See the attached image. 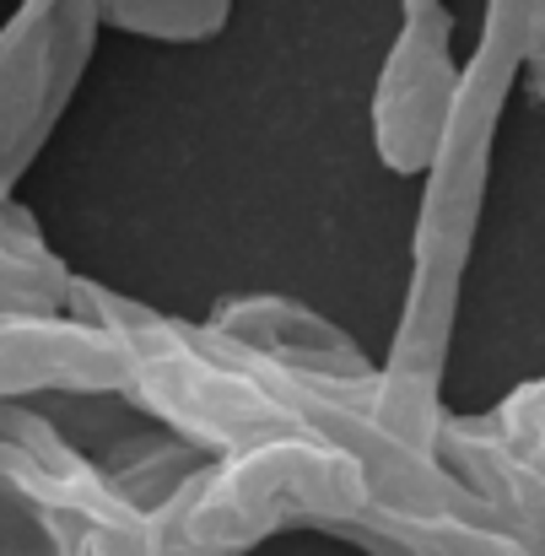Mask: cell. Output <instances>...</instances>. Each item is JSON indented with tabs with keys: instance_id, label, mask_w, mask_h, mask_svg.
<instances>
[{
	"instance_id": "3",
	"label": "cell",
	"mask_w": 545,
	"mask_h": 556,
	"mask_svg": "<svg viewBox=\"0 0 545 556\" xmlns=\"http://www.w3.org/2000/svg\"><path fill=\"white\" fill-rule=\"evenodd\" d=\"M459 54H454V16L443 0H405V22L383 54L372 87V152L383 168L421 179L454 98H459Z\"/></svg>"
},
{
	"instance_id": "8",
	"label": "cell",
	"mask_w": 545,
	"mask_h": 556,
	"mask_svg": "<svg viewBox=\"0 0 545 556\" xmlns=\"http://www.w3.org/2000/svg\"><path fill=\"white\" fill-rule=\"evenodd\" d=\"M486 427L524 459L545 465V372L541 378H524L519 389H508L492 410H481Z\"/></svg>"
},
{
	"instance_id": "4",
	"label": "cell",
	"mask_w": 545,
	"mask_h": 556,
	"mask_svg": "<svg viewBox=\"0 0 545 556\" xmlns=\"http://www.w3.org/2000/svg\"><path fill=\"white\" fill-rule=\"evenodd\" d=\"M367 556H545V541L481 503L459 476L438 497L394 514H363L341 530Z\"/></svg>"
},
{
	"instance_id": "7",
	"label": "cell",
	"mask_w": 545,
	"mask_h": 556,
	"mask_svg": "<svg viewBox=\"0 0 545 556\" xmlns=\"http://www.w3.org/2000/svg\"><path fill=\"white\" fill-rule=\"evenodd\" d=\"M109 22L147 38H211L227 22V0H92Z\"/></svg>"
},
{
	"instance_id": "9",
	"label": "cell",
	"mask_w": 545,
	"mask_h": 556,
	"mask_svg": "<svg viewBox=\"0 0 545 556\" xmlns=\"http://www.w3.org/2000/svg\"><path fill=\"white\" fill-rule=\"evenodd\" d=\"M519 81L545 103V0L535 5V22H530V43H524V65H519Z\"/></svg>"
},
{
	"instance_id": "6",
	"label": "cell",
	"mask_w": 545,
	"mask_h": 556,
	"mask_svg": "<svg viewBox=\"0 0 545 556\" xmlns=\"http://www.w3.org/2000/svg\"><path fill=\"white\" fill-rule=\"evenodd\" d=\"M438 459L481 497L492 503L497 514H508L514 525H524L530 535L545 541V465L514 454L492 427L486 416H459V410H443L438 421Z\"/></svg>"
},
{
	"instance_id": "1",
	"label": "cell",
	"mask_w": 545,
	"mask_h": 556,
	"mask_svg": "<svg viewBox=\"0 0 545 556\" xmlns=\"http://www.w3.org/2000/svg\"><path fill=\"white\" fill-rule=\"evenodd\" d=\"M519 81L465 60L459 98L448 114V130L421 174V211L410 232V281L405 308L394 325L389 363L378 368V400L394 421H405L421 438H438L443 421V372L454 352V325L465 303V270L476 254L486 185H492V147L503 130L508 92Z\"/></svg>"
},
{
	"instance_id": "5",
	"label": "cell",
	"mask_w": 545,
	"mask_h": 556,
	"mask_svg": "<svg viewBox=\"0 0 545 556\" xmlns=\"http://www.w3.org/2000/svg\"><path fill=\"white\" fill-rule=\"evenodd\" d=\"M216 330L243 341L249 352L281 363V368L297 372H325V378H363L372 372L367 352L330 319H319L314 308L303 303H287V298H243V303H227L216 314Z\"/></svg>"
},
{
	"instance_id": "2",
	"label": "cell",
	"mask_w": 545,
	"mask_h": 556,
	"mask_svg": "<svg viewBox=\"0 0 545 556\" xmlns=\"http://www.w3.org/2000/svg\"><path fill=\"white\" fill-rule=\"evenodd\" d=\"M372 503L363 465L319 432H276L200 465L147 514L152 556H238L287 525L346 530Z\"/></svg>"
}]
</instances>
